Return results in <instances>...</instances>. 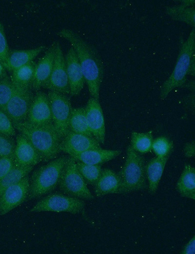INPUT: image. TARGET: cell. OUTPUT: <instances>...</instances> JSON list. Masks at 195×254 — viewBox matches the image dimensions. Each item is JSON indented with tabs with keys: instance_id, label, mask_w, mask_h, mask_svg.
Masks as SVG:
<instances>
[{
	"instance_id": "603a6c76",
	"label": "cell",
	"mask_w": 195,
	"mask_h": 254,
	"mask_svg": "<svg viewBox=\"0 0 195 254\" xmlns=\"http://www.w3.org/2000/svg\"><path fill=\"white\" fill-rule=\"evenodd\" d=\"M176 189L182 197L195 199V169L185 164L176 185Z\"/></svg>"
},
{
	"instance_id": "d6986e66",
	"label": "cell",
	"mask_w": 195,
	"mask_h": 254,
	"mask_svg": "<svg viewBox=\"0 0 195 254\" xmlns=\"http://www.w3.org/2000/svg\"><path fill=\"white\" fill-rule=\"evenodd\" d=\"M119 187L120 182L117 173L111 169H104L94 185L95 193L97 197L108 194L118 193Z\"/></svg>"
},
{
	"instance_id": "1f68e13d",
	"label": "cell",
	"mask_w": 195,
	"mask_h": 254,
	"mask_svg": "<svg viewBox=\"0 0 195 254\" xmlns=\"http://www.w3.org/2000/svg\"><path fill=\"white\" fill-rule=\"evenodd\" d=\"M0 132L10 137L16 134L15 127L6 113L0 108Z\"/></svg>"
},
{
	"instance_id": "d4e9b609",
	"label": "cell",
	"mask_w": 195,
	"mask_h": 254,
	"mask_svg": "<svg viewBox=\"0 0 195 254\" xmlns=\"http://www.w3.org/2000/svg\"><path fill=\"white\" fill-rule=\"evenodd\" d=\"M70 130L93 137L87 124L85 107L72 108L69 120Z\"/></svg>"
},
{
	"instance_id": "e575fe53",
	"label": "cell",
	"mask_w": 195,
	"mask_h": 254,
	"mask_svg": "<svg viewBox=\"0 0 195 254\" xmlns=\"http://www.w3.org/2000/svg\"><path fill=\"white\" fill-rule=\"evenodd\" d=\"M183 153L187 158L194 157L195 155V144L194 141L187 143L183 148Z\"/></svg>"
},
{
	"instance_id": "4dcf8cb0",
	"label": "cell",
	"mask_w": 195,
	"mask_h": 254,
	"mask_svg": "<svg viewBox=\"0 0 195 254\" xmlns=\"http://www.w3.org/2000/svg\"><path fill=\"white\" fill-rule=\"evenodd\" d=\"M16 144L12 137L0 132V157H14Z\"/></svg>"
},
{
	"instance_id": "7402d4cb",
	"label": "cell",
	"mask_w": 195,
	"mask_h": 254,
	"mask_svg": "<svg viewBox=\"0 0 195 254\" xmlns=\"http://www.w3.org/2000/svg\"><path fill=\"white\" fill-rule=\"evenodd\" d=\"M169 156L156 157L145 166L146 177L148 182L149 192L154 194L157 190Z\"/></svg>"
},
{
	"instance_id": "d590c367",
	"label": "cell",
	"mask_w": 195,
	"mask_h": 254,
	"mask_svg": "<svg viewBox=\"0 0 195 254\" xmlns=\"http://www.w3.org/2000/svg\"><path fill=\"white\" fill-rule=\"evenodd\" d=\"M195 236L193 237L184 246L181 252L182 254H194L195 253Z\"/></svg>"
},
{
	"instance_id": "9a60e30c",
	"label": "cell",
	"mask_w": 195,
	"mask_h": 254,
	"mask_svg": "<svg viewBox=\"0 0 195 254\" xmlns=\"http://www.w3.org/2000/svg\"><path fill=\"white\" fill-rule=\"evenodd\" d=\"M14 160L17 167H34L42 161L31 143L21 133L17 136Z\"/></svg>"
},
{
	"instance_id": "f546056e",
	"label": "cell",
	"mask_w": 195,
	"mask_h": 254,
	"mask_svg": "<svg viewBox=\"0 0 195 254\" xmlns=\"http://www.w3.org/2000/svg\"><path fill=\"white\" fill-rule=\"evenodd\" d=\"M14 90V86L9 78L0 79V108L2 109Z\"/></svg>"
},
{
	"instance_id": "d6a6232c",
	"label": "cell",
	"mask_w": 195,
	"mask_h": 254,
	"mask_svg": "<svg viewBox=\"0 0 195 254\" xmlns=\"http://www.w3.org/2000/svg\"><path fill=\"white\" fill-rule=\"evenodd\" d=\"M10 50L6 40L4 27L0 22V62L3 65L8 57Z\"/></svg>"
},
{
	"instance_id": "277c9868",
	"label": "cell",
	"mask_w": 195,
	"mask_h": 254,
	"mask_svg": "<svg viewBox=\"0 0 195 254\" xmlns=\"http://www.w3.org/2000/svg\"><path fill=\"white\" fill-rule=\"evenodd\" d=\"M123 166L117 173L120 187L118 193H126L143 190L146 187L145 161L131 146L127 148Z\"/></svg>"
},
{
	"instance_id": "3957f363",
	"label": "cell",
	"mask_w": 195,
	"mask_h": 254,
	"mask_svg": "<svg viewBox=\"0 0 195 254\" xmlns=\"http://www.w3.org/2000/svg\"><path fill=\"white\" fill-rule=\"evenodd\" d=\"M69 156H61L37 169L29 179L27 199L40 197L52 191L58 185Z\"/></svg>"
},
{
	"instance_id": "836d02e7",
	"label": "cell",
	"mask_w": 195,
	"mask_h": 254,
	"mask_svg": "<svg viewBox=\"0 0 195 254\" xmlns=\"http://www.w3.org/2000/svg\"><path fill=\"white\" fill-rule=\"evenodd\" d=\"M15 167L14 157H0V181Z\"/></svg>"
},
{
	"instance_id": "44dd1931",
	"label": "cell",
	"mask_w": 195,
	"mask_h": 254,
	"mask_svg": "<svg viewBox=\"0 0 195 254\" xmlns=\"http://www.w3.org/2000/svg\"><path fill=\"white\" fill-rule=\"evenodd\" d=\"M167 15L174 21L185 22L195 28V0H182L180 5L167 6Z\"/></svg>"
},
{
	"instance_id": "7c38bea8",
	"label": "cell",
	"mask_w": 195,
	"mask_h": 254,
	"mask_svg": "<svg viewBox=\"0 0 195 254\" xmlns=\"http://www.w3.org/2000/svg\"><path fill=\"white\" fill-rule=\"evenodd\" d=\"M26 121L37 126L54 125L47 94L38 91L34 95Z\"/></svg>"
},
{
	"instance_id": "52a82bcc",
	"label": "cell",
	"mask_w": 195,
	"mask_h": 254,
	"mask_svg": "<svg viewBox=\"0 0 195 254\" xmlns=\"http://www.w3.org/2000/svg\"><path fill=\"white\" fill-rule=\"evenodd\" d=\"M85 203L81 199L58 192L48 194L38 202L30 210V212H67L73 214L82 211Z\"/></svg>"
},
{
	"instance_id": "8992f818",
	"label": "cell",
	"mask_w": 195,
	"mask_h": 254,
	"mask_svg": "<svg viewBox=\"0 0 195 254\" xmlns=\"http://www.w3.org/2000/svg\"><path fill=\"white\" fill-rule=\"evenodd\" d=\"M58 185L60 190L69 196L86 200L94 198L77 168L76 160L71 156L68 157Z\"/></svg>"
},
{
	"instance_id": "2e32d148",
	"label": "cell",
	"mask_w": 195,
	"mask_h": 254,
	"mask_svg": "<svg viewBox=\"0 0 195 254\" xmlns=\"http://www.w3.org/2000/svg\"><path fill=\"white\" fill-rule=\"evenodd\" d=\"M65 59L70 94L77 96L82 89L85 80L77 54L72 47L68 49Z\"/></svg>"
},
{
	"instance_id": "ba28073f",
	"label": "cell",
	"mask_w": 195,
	"mask_h": 254,
	"mask_svg": "<svg viewBox=\"0 0 195 254\" xmlns=\"http://www.w3.org/2000/svg\"><path fill=\"white\" fill-rule=\"evenodd\" d=\"M54 126L62 138L69 129V120L72 108L69 98L66 94L49 91L48 92Z\"/></svg>"
},
{
	"instance_id": "6da1fadb",
	"label": "cell",
	"mask_w": 195,
	"mask_h": 254,
	"mask_svg": "<svg viewBox=\"0 0 195 254\" xmlns=\"http://www.w3.org/2000/svg\"><path fill=\"white\" fill-rule=\"evenodd\" d=\"M58 35L66 40L74 49L85 82L92 97L98 99L103 76V66L96 49L74 31L63 28Z\"/></svg>"
},
{
	"instance_id": "9c48e42d",
	"label": "cell",
	"mask_w": 195,
	"mask_h": 254,
	"mask_svg": "<svg viewBox=\"0 0 195 254\" xmlns=\"http://www.w3.org/2000/svg\"><path fill=\"white\" fill-rule=\"evenodd\" d=\"M33 97L31 87L14 86L11 98L2 109L13 125L26 120Z\"/></svg>"
},
{
	"instance_id": "7a4b0ae2",
	"label": "cell",
	"mask_w": 195,
	"mask_h": 254,
	"mask_svg": "<svg viewBox=\"0 0 195 254\" xmlns=\"http://www.w3.org/2000/svg\"><path fill=\"white\" fill-rule=\"evenodd\" d=\"M13 126L29 141L41 156L42 161L52 160L61 151L62 138L54 125L37 126L25 121L14 124Z\"/></svg>"
},
{
	"instance_id": "4316f807",
	"label": "cell",
	"mask_w": 195,
	"mask_h": 254,
	"mask_svg": "<svg viewBox=\"0 0 195 254\" xmlns=\"http://www.w3.org/2000/svg\"><path fill=\"white\" fill-rule=\"evenodd\" d=\"M153 130L145 133L133 131L131 135V146L139 153H146L152 150Z\"/></svg>"
},
{
	"instance_id": "83f0119b",
	"label": "cell",
	"mask_w": 195,
	"mask_h": 254,
	"mask_svg": "<svg viewBox=\"0 0 195 254\" xmlns=\"http://www.w3.org/2000/svg\"><path fill=\"white\" fill-rule=\"evenodd\" d=\"M77 167L85 182L93 185L96 183L102 170L99 165L88 164L78 161Z\"/></svg>"
},
{
	"instance_id": "5bb4252c",
	"label": "cell",
	"mask_w": 195,
	"mask_h": 254,
	"mask_svg": "<svg viewBox=\"0 0 195 254\" xmlns=\"http://www.w3.org/2000/svg\"><path fill=\"white\" fill-rule=\"evenodd\" d=\"M100 148V143L94 137L69 130L61 140L60 151L71 155Z\"/></svg>"
},
{
	"instance_id": "ac0fdd59",
	"label": "cell",
	"mask_w": 195,
	"mask_h": 254,
	"mask_svg": "<svg viewBox=\"0 0 195 254\" xmlns=\"http://www.w3.org/2000/svg\"><path fill=\"white\" fill-rule=\"evenodd\" d=\"M121 151L120 150L102 149L101 148L70 155L77 161L92 165H99L110 161L117 156Z\"/></svg>"
},
{
	"instance_id": "ffe728a7",
	"label": "cell",
	"mask_w": 195,
	"mask_h": 254,
	"mask_svg": "<svg viewBox=\"0 0 195 254\" xmlns=\"http://www.w3.org/2000/svg\"><path fill=\"white\" fill-rule=\"evenodd\" d=\"M45 47L41 45L30 49L10 51L3 66L6 70L13 71L32 61Z\"/></svg>"
},
{
	"instance_id": "30bf717a",
	"label": "cell",
	"mask_w": 195,
	"mask_h": 254,
	"mask_svg": "<svg viewBox=\"0 0 195 254\" xmlns=\"http://www.w3.org/2000/svg\"><path fill=\"white\" fill-rule=\"evenodd\" d=\"M42 87L64 94H70L65 59L60 44L56 42L55 58L50 77Z\"/></svg>"
},
{
	"instance_id": "cb8c5ba5",
	"label": "cell",
	"mask_w": 195,
	"mask_h": 254,
	"mask_svg": "<svg viewBox=\"0 0 195 254\" xmlns=\"http://www.w3.org/2000/svg\"><path fill=\"white\" fill-rule=\"evenodd\" d=\"M36 63L33 61L12 71L11 81L14 86L31 87Z\"/></svg>"
},
{
	"instance_id": "f1b7e54d",
	"label": "cell",
	"mask_w": 195,
	"mask_h": 254,
	"mask_svg": "<svg viewBox=\"0 0 195 254\" xmlns=\"http://www.w3.org/2000/svg\"><path fill=\"white\" fill-rule=\"evenodd\" d=\"M173 148V142L166 137L160 136L153 140L152 149L157 157L169 156Z\"/></svg>"
},
{
	"instance_id": "e0dca14e",
	"label": "cell",
	"mask_w": 195,
	"mask_h": 254,
	"mask_svg": "<svg viewBox=\"0 0 195 254\" xmlns=\"http://www.w3.org/2000/svg\"><path fill=\"white\" fill-rule=\"evenodd\" d=\"M56 42H54L36 64L31 87L38 90L42 87L51 74L55 58Z\"/></svg>"
},
{
	"instance_id": "4fadbf2b",
	"label": "cell",
	"mask_w": 195,
	"mask_h": 254,
	"mask_svg": "<svg viewBox=\"0 0 195 254\" xmlns=\"http://www.w3.org/2000/svg\"><path fill=\"white\" fill-rule=\"evenodd\" d=\"M85 110L87 124L92 135L99 143L103 144L105 137V121L98 100L90 98Z\"/></svg>"
},
{
	"instance_id": "74e56055",
	"label": "cell",
	"mask_w": 195,
	"mask_h": 254,
	"mask_svg": "<svg viewBox=\"0 0 195 254\" xmlns=\"http://www.w3.org/2000/svg\"><path fill=\"white\" fill-rule=\"evenodd\" d=\"M8 77L6 69L0 62V79H4Z\"/></svg>"
},
{
	"instance_id": "8d00e7d4",
	"label": "cell",
	"mask_w": 195,
	"mask_h": 254,
	"mask_svg": "<svg viewBox=\"0 0 195 254\" xmlns=\"http://www.w3.org/2000/svg\"><path fill=\"white\" fill-rule=\"evenodd\" d=\"M195 56H194L191 60L188 75H190L192 76H195Z\"/></svg>"
},
{
	"instance_id": "484cf974",
	"label": "cell",
	"mask_w": 195,
	"mask_h": 254,
	"mask_svg": "<svg viewBox=\"0 0 195 254\" xmlns=\"http://www.w3.org/2000/svg\"><path fill=\"white\" fill-rule=\"evenodd\" d=\"M33 167V166H15L0 181V196L8 187L18 183L28 175Z\"/></svg>"
},
{
	"instance_id": "8fae6325",
	"label": "cell",
	"mask_w": 195,
	"mask_h": 254,
	"mask_svg": "<svg viewBox=\"0 0 195 254\" xmlns=\"http://www.w3.org/2000/svg\"><path fill=\"white\" fill-rule=\"evenodd\" d=\"M29 190L28 175L6 189L0 196V214H5L24 202L27 199Z\"/></svg>"
},
{
	"instance_id": "5b68a950",
	"label": "cell",
	"mask_w": 195,
	"mask_h": 254,
	"mask_svg": "<svg viewBox=\"0 0 195 254\" xmlns=\"http://www.w3.org/2000/svg\"><path fill=\"white\" fill-rule=\"evenodd\" d=\"M195 28H193L187 39L181 47L172 73L161 87L160 99H165L172 90L185 84L191 60L195 56Z\"/></svg>"
}]
</instances>
